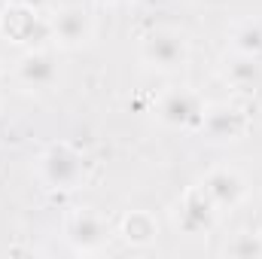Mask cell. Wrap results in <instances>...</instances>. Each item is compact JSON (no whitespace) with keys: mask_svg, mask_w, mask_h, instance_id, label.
<instances>
[{"mask_svg":"<svg viewBox=\"0 0 262 259\" xmlns=\"http://www.w3.org/2000/svg\"><path fill=\"white\" fill-rule=\"evenodd\" d=\"M40 165H43L46 183H52L58 189H73L82 180V162H79V156L70 146H64V143L61 146H49L46 156L40 159Z\"/></svg>","mask_w":262,"mask_h":259,"instance_id":"1","label":"cell"},{"mask_svg":"<svg viewBox=\"0 0 262 259\" xmlns=\"http://www.w3.org/2000/svg\"><path fill=\"white\" fill-rule=\"evenodd\" d=\"M213 217H216V204L210 201V195L204 192V189H192L183 198V204L177 207V226L186 235L207 232L213 226Z\"/></svg>","mask_w":262,"mask_h":259,"instance_id":"2","label":"cell"},{"mask_svg":"<svg viewBox=\"0 0 262 259\" xmlns=\"http://www.w3.org/2000/svg\"><path fill=\"white\" fill-rule=\"evenodd\" d=\"M201 189L210 195V201H213L216 207H235V204L244 198V192H247L244 180H241L232 168H216V171H210Z\"/></svg>","mask_w":262,"mask_h":259,"instance_id":"3","label":"cell"},{"mask_svg":"<svg viewBox=\"0 0 262 259\" xmlns=\"http://www.w3.org/2000/svg\"><path fill=\"white\" fill-rule=\"evenodd\" d=\"M143 58L156 67H177L186 58V43L177 34H156L143 46Z\"/></svg>","mask_w":262,"mask_h":259,"instance_id":"4","label":"cell"},{"mask_svg":"<svg viewBox=\"0 0 262 259\" xmlns=\"http://www.w3.org/2000/svg\"><path fill=\"white\" fill-rule=\"evenodd\" d=\"M162 119L174 122V125H189L195 119H204V110L198 107L195 95H186V92H174L168 95V101L162 104Z\"/></svg>","mask_w":262,"mask_h":259,"instance_id":"5","label":"cell"},{"mask_svg":"<svg viewBox=\"0 0 262 259\" xmlns=\"http://www.w3.org/2000/svg\"><path fill=\"white\" fill-rule=\"evenodd\" d=\"M67 238L79 247H95L98 241H104V223L95 213H76L67 223Z\"/></svg>","mask_w":262,"mask_h":259,"instance_id":"6","label":"cell"},{"mask_svg":"<svg viewBox=\"0 0 262 259\" xmlns=\"http://www.w3.org/2000/svg\"><path fill=\"white\" fill-rule=\"evenodd\" d=\"M18 73H21V79H25L28 85L43 89V85H49V82L55 79V64H52L49 55H43V52H31V55L21 58Z\"/></svg>","mask_w":262,"mask_h":259,"instance_id":"7","label":"cell"},{"mask_svg":"<svg viewBox=\"0 0 262 259\" xmlns=\"http://www.w3.org/2000/svg\"><path fill=\"white\" fill-rule=\"evenodd\" d=\"M55 34H58V40H61L64 46L82 43V40L89 37V18H85V12H79V9H64V12L55 18Z\"/></svg>","mask_w":262,"mask_h":259,"instance_id":"8","label":"cell"},{"mask_svg":"<svg viewBox=\"0 0 262 259\" xmlns=\"http://www.w3.org/2000/svg\"><path fill=\"white\" fill-rule=\"evenodd\" d=\"M122 235L131 244H146V241L156 238V223H152L149 213H131L125 220V226H122Z\"/></svg>","mask_w":262,"mask_h":259,"instance_id":"9","label":"cell"},{"mask_svg":"<svg viewBox=\"0 0 262 259\" xmlns=\"http://www.w3.org/2000/svg\"><path fill=\"white\" fill-rule=\"evenodd\" d=\"M238 49L241 52H247V55H253V52H259L262 49V31L259 28H247L244 34H238Z\"/></svg>","mask_w":262,"mask_h":259,"instance_id":"10","label":"cell"},{"mask_svg":"<svg viewBox=\"0 0 262 259\" xmlns=\"http://www.w3.org/2000/svg\"><path fill=\"white\" fill-rule=\"evenodd\" d=\"M226 253H244V256H250V253H262V244H253V241L232 244V247H226Z\"/></svg>","mask_w":262,"mask_h":259,"instance_id":"11","label":"cell"},{"mask_svg":"<svg viewBox=\"0 0 262 259\" xmlns=\"http://www.w3.org/2000/svg\"><path fill=\"white\" fill-rule=\"evenodd\" d=\"M104 3H122V0H104Z\"/></svg>","mask_w":262,"mask_h":259,"instance_id":"12","label":"cell"}]
</instances>
